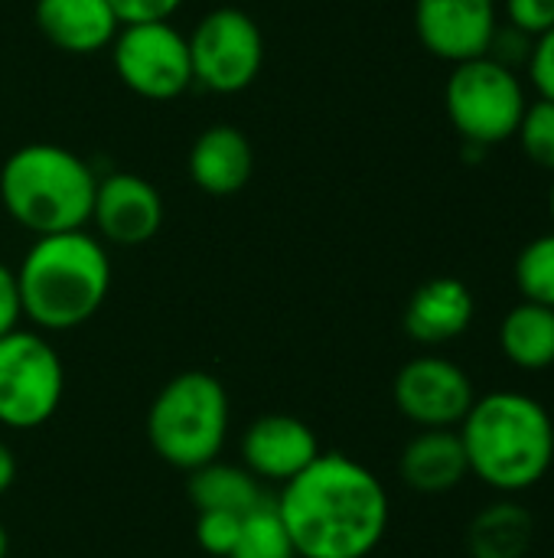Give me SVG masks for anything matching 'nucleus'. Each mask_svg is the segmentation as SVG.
<instances>
[{
	"mask_svg": "<svg viewBox=\"0 0 554 558\" xmlns=\"http://www.w3.org/2000/svg\"><path fill=\"white\" fill-rule=\"evenodd\" d=\"M274 504L297 558H369L389 530L382 481L340 451H320Z\"/></svg>",
	"mask_w": 554,
	"mask_h": 558,
	"instance_id": "obj_1",
	"label": "nucleus"
},
{
	"mask_svg": "<svg viewBox=\"0 0 554 558\" xmlns=\"http://www.w3.org/2000/svg\"><path fill=\"white\" fill-rule=\"evenodd\" d=\"M470 474L500 494L535 487L554 461V422L526 392H490L460 422Z\"/></svg>",
	"mask_w": 554,
	"mask_h": 558,
	"instance_id": "obj_2",
	"label": "nucleus"
},
{
	"mask_svg": "<svg viewBox=\"0 0 554 558\" xmlns=\"http://www.w3.org/2000/svg\"><path fill=\"white\" fill-rule=\"evenodd\" d=\"M23 317L39 330H75L98 314L111 288L104 245L85 229L36 235L16 268Z\"/></svg>",
	"mask_w": 554,
	"mask_h": 558,
	"instance_id": "obj_3",
	"label": "nucleus"
},
{
	"mask_svg": "<svg viewBox=\"0 0 554 558\" xmlns=\"http://www.w3.org/2000/svg\"><path fill=\"white\" fill-rule=\"evenodd\" d=\"M95 183L91 167L59 144H26L0 167L3 209L33 235L85 229Z\"/></svg>",
	"mask_w": 554,
	"mask_h": 558,
	"instance_id": "obj_4",
	"label": "nucleus"
},
{
	"mask_svg": "<svg viewBox=\"0 0 554 558\" xmlns=\"http://www.w3.org/2000/svg\"><path fill=\"white\" fill-rule=\"evenodd\" d=\"M229 438V392L202 369L173 376L147 409V441L176 471L216 461Z\"/></svg>",
	"mask_w": 554,
	"mask_h": 558,
	"instance_id": "obj_5",
	"label": "nucleus"
},
{
	"mask_svg": "<svg viewBox=\"0 0 554 558\" xmlns=\"http://www.w3.org/2000/svg\"><path fill=\"white\" fill-rule=\"evenodd\" d=\"M529 105L519 72L500 65L490 56L457 62L444 85V108L464 144L496 147L516 137L522 111Z\"/></svg>",
	"mask_w": 554,
	"mask_h": 558,
	"instance_id": "obj_6",
	"label": "nucleus"
},
{
	"mask_svg": "<svg viewBox=\"0 0 554 558\" xmlns=\"http://www.w3.org/2000/svg\"><path fill=\"white\" fill-rule=\"evenodd\" d=\"M65 369L52 343L33 330L0 337V425L29 432L46 425L62 402Z\"/></svg>",
	"mask_w": 554,
	"mask_h": 558,
	"instance_id": "obj_7",
	"label": "nucleus"
},
{
	"mask_svg": "<svg viewBox=\"0 0 554 558\" xmlns=\"http://www.w3.org/2000/svg\"><path fill=\"white\" fill-rule=\"evenodd\" d=\"M186 43H189L193 82L219 95L248 88L264 65L261 29L238 7H219L206 13Z\"/></svg>",
	"mask_w": 554,
	"mask_h": 558,
	"instance_id": "obj_8",
	"label": "nucleus"
},
{
	"mask_svg": "<svg viewBox=\"0 0 554 558\" xmlns=\"http://www.w3.org/2000/svg\"><path fill=\"white\" fill-rule=\"evenodd\" d=\"M118 78L140 98L170 101L193 85L186 36L170 20L124 23L111 39Z\"/></svg>",
	"mask_w": 554,
	"mask_h": 558,
	"instance_id": "obj_9",
	"label": "nucleus"
},
{
	"mask_svg": "<svg viewBox=\"0 0 554 558\" xmlns=\"http://www.w3.org/2000/svg\"><path fill=\"white\" fill-rule=\"evenodd\" d=\"M395 405L418 428H454L477 402L470 376L444 356H415L395 376Z\"/></svg>",
	"mask_w": 554,
	"mask_h": 558,
	"instance_id": "obj_10",
	"label": "nucleus"
},
{
	"mask_svg": "<svg viewBox=\"0 0 554 558\" xmlns=\"http://www.w3.org/2000/svg\"><path fill=\"white\" fill-rule=\"evenodd\" d=\"M496 26V0H415V29L421 46L451 65L487 56Z\"/></svg>",
	"mask_w": 554,
	"mask_h": 558,
	"instance_id": "obj_11",
	"label": "nucleus"
},
{
	"mask_svg": "<svg viewBox=\"0 0 554 558\" xmlns=\"http://www.w3.org/2000/svg\"><path fill=\"white\" fill-rule=\"evenodd\" d=\"M91 222L114 245H144L163 226V199L137 173H108L95 183Z\"/></svg>",
	"mask_w": 554,
	"mask_h": 558,
	"instance_id": "obj_12",
	"label": "nucleus"
},
{
	"mask_svg": "<svg viewBox=\"0 0 554 558\" xmlns=\"http://www.w3.org/2000/svg\"><path fill=\"white\" fill-rule=\"evenodd\" d=\"M242 458L258 481L287 484L320 458V441L313 428L294 415H261L242 438Z\"/></svg>",
	"mask_w": 554,
	"mask_h": 558,
	"instance_id": "obj_13",
	"label": "nucleus"
},
{
	"mask_svg": "<svg viewBox=\"0 0 554 558\" xmlns=\"http://www.w3.org/2000/svg\"><path fill=\"white\" fill-rule=\"evenodd\" d=\"M473 314H477V301L470 288L460 278L441 275L424 281L411 294L405 307V330L415 343L441 347L464 337L473 324Z\"/></svg>",
	"mask_w": 554,
	"mask_h": 558,
	"instance_id": "obj_14",
	"label": "nucleus"
},
{
	"mask_svg": "<svg viewBox=\"0 0 554 558\" xmlns=\"http://www.w3.org/2000/svg\"><path fill=\"white\" fill-rule=\"evenodd\" d=\"M36 23L52 46L75 56L104 49L121 29L108 0H36Z\"/></svg>",
	"mask_w": 554,
	"mask_h": 558,
	"instance_id": "obj_15",
	"label": "nucleus"
},
{
	"mask_svg": "<svg viewBox=\"0 0 554 558\" xmlns=\"http://www.w3.org/2000/svg\"><path fill=\"white\" fill-rule=\"evenodd\" d=\"M402 481L418 494H451L470 474L460 432L454 428H424L402 451Z\"/></svg>",
	"mask_w": 554,
	"mask_h": 558,
	"instance_id": "obj_16",
	"label": "nucleus"
},
{
	"mask_svg": "<svg viewBox=\"0 0 554 558\" xmlns=\"http://www.w3.org/2000/svg\"><path fill=\"white\" fill-rule=\"evenodd\" d=\"M255 167V154L248 137L232 124L206 128L189 154V177L209 196H232L238 193Z\"/></svg>",
	"mask_w": 554,
	"mask_h": 558,
	"instance_id": "obj_17",
	"label": "nucleus"
},
{
	"mask_svg": "<svg viewBox=\"0 0 554 558\" xmlns=\"http://www.w3.org/2000/svg\"><path fill=\"white\" fill-rule=\"evenodd\" d=\"M503 356L529 373L554 366V307L522 301L500 324Z\"/></svg>",
	"mask_w": 554,
	"mask_h": 558,
	"instance_id": "obj_18",
	"label": "nucleus"
},
{
	"mask_svg": "<svg viewBox=\"0 0 554 558\" xmlns=\"http://www.w3.org/2000/svg\"><path fill=\"white\" fill-rule=\"evenodd\" d=\"M535 539V520L526 507L503 500L480 510L467 533L473 558H526Z\"/></svg>",
	"mask_w": 554,
	"mask_h": 558,
	"instance_id": "obj_19",
	"label": "nucleus"
},
{
	"mask_svg": "<svg viewBox=\"0 0 554 558\" xmlns=\"http://www.w3.org/2000/svg\"><path fill=\"white\" fill-rule=\"evenodd\" d=\"M189 500L196 504V510H219V513H235L245 517L251 513L264 494L258 477L248 468H235V464H222L219 458L189 471Z\"/></svg>",
	"mask_w": 554,
	"mask_h": 558,
	"instance_id": "obj_20",
	"label": "nucleus"
},
{
	"mask_svg": "<svg viewBox=\"0 0 554 558\" xmlns=\"http://www.w3.org/2000/svg\"><path fill=\"white\" fill-rule=\"evenodd\" d=\"M229 558H297L274 500H261L242 517V530Z\"/></svg>",
	"mask_w": 554,
	"mask_h": 558,
	"instance_id": "obj_21",
	"label": "nucleus"
},
{
	"mask_svg": "<svg viewBox=\"0 0 554 558\" xmlns=\"http://www.w3.org/2000/svg\"><path fill=\"white\" fill-rule=\"evenodd\" d=\"M522 301L554 307V232L532 239L513 265Z\"/></svg>",
	"mask_w": 554,
	"mask_h": 558,
	"instance_id": "obj_22",
	"label": "nucleus"
},
{
	"mask_svg": "<svg viewBox=\"0 0 554 558\" xmlns=\"http://www.w3.org/2000/svg\"><path fill=\"white\" fill-rule=\"evenodd\" d=\"M516 141H519L522 154L529 157V163L554 173V101L535 98L526 105Z\"/></svg>",
	"mask_w": 554,
	"mask_h": 558,
	"instance_id": "obj_23",
	"label": "nucleus"
},
{
	"mask_svg": "<svg viewBox=\"0 0 554 558\" xmlns=\"http://www.w3.org/2000/svg\"><path fill=\"white\" fill-rule=\"evenodd\" d=\"M238 530H242V517L219 513V510H202L199 520H196V543L209 556L229 558V553L235 549Z\"/></svg>",
	"mask_w": 554,
	"mask_h": 558,
	"instance_id": "obj_24",
	"label": "nucleus"
},
{
	"mask_svg": "<svg viewBox=\"0 0 554 558\" xmlns=\"http://www.w3.org/2000/svg\"><path fill=\"white\" fill-rule=\"evenodd\" d=\"M532 46H535V36H529V33H522L519 26H513V23L500 20L496 33H493V39H490L487 56H490V59H496L500 65H506V69L519 72V69H526V65H529Z\"/></svg>",
	"mask_w": 554,
	"mask_h": 558,
	"instance_id": "obj_25",
	"label": "nucleus"
},
{
	"mask_svg": "<svg viewBox=\"0 0 554 558\" xmlns=\"http://www.w3.org/2000/svg\"><path fill=\"white\" fill-rule=\"evenodd\" d=\"M500 13L529 36H542L554 26V0H503Z\"/></svg>",
	"mask_w": 554,
	"mask_h": 558,
	"instance_id": "obj_26",
	"label": "nucleus"
},
{
	"mask_svg": "<svg viewBox=\"0 0 554 558\" xmlns=\"http://www.w3.org/2000/svg\"><path fill=\"white\" fill-rule=\"evenodd\" d=\"M526 75H529L532 88L539 92V98L554 101V26L549 33L535 36V46H532Z\"/></svg>",
	"mask_w": 554,
	"mask_h": 558,
	"instance_id": "obj_27",
	"label": "nucleus"
},
{
	"mask_svg": "<svg viewBox=\"0 0 554 558\" xmlns=\"http://www.w3.org/2000/svg\"><path fill=\"white\" fill-rule=\"evenodd\" d=\"M114 16L124 23H150V20H170L183 0H108Z\"/></svg>",
	"mask_w": 554,
	"mask_h": 558,
	"instance_id": "obj_28",
	"label": "nucleus"
},
{
	"mask_svg": "<svg viewBox=\"0 0 554 558\" xmlns=\"http://www.w3.org/2000/svg\"><path fill=\"white\" fill-rule=\"evenodd\" d=\"M20 317H23V304H20L16 271H10L0 262V337H7L10 330H16Z\"/></svg>",
	"mask_w": 554,
	"mask_h": 558,
	"instance_id": "obj_29",
	"label": "nucleus"
},
{
	"mask_svg": "<svg viewBox=\"0 0 554 558\" xmlns=\"http://www.w3.org/2000/svg\"><path fill=\"white\" fill-rule=\"evenodd\" d=\"M13 481H16V458H13L10 445L0 438V497L13 487Z\"/></svg>",
	"mask_w": 554,
	"mask_h": 558,
	"instance_id": "obj_30",
	"label": "nucleus"
},
{
	"mask_svg": "<svg viewBox=\"0 0 554 558\" xmlns=\"http://www.w3.org/2000/svg\"><path fill=\"white\" fill-rule=\"evenodd\" d=\"M10 553V536H7V526L0 523V558H7Z\"/></svg>",
	"mask_w": 554,
	"mask_h": 558,
	"instance_id": "obj_31",
	"label": "nucleus"
},
{
	"mask_svg": "<svg viewBox=\"0 0 554 558\" xmlns=\"http://www.w3.org/2000/svg\"><path fill=\"white\" fill-rule=\"evenodd\" d=\"M549 209H552V222H554V180H552V193H549Z\"/></svg>",
	"mask_w": 554,
	"mask_h": 558,
	"instance_id": "obj_32",
	"label": "nucleus"
}]
</instances>
